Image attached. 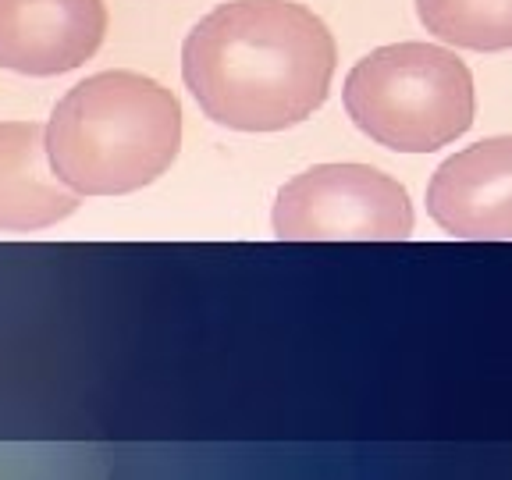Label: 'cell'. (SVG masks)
<instances>
[{"label": "cell", "instance_id": "5b68a950", "mask_svg": "<svg viewBox=\"0 0 512 480\" xmlns=\"http://www.w3.org/2000/svg\"><path fill=\"white\" fill-rule=\"evenodd\" d=\"M104 0H0V68L61 75L100 50Z\"/></svg>", "mask_w": 512, "mask_h": 480}, {"label": "cell", "instance_id": "52a82bcc", "mask_svg": "<svg viewBox=\"0 0 512 480\" xmlns=\"http://www.w3.org/2000/svg\"><path fill=\"white\" fill-rule=\"evenodd\" d=\"M79 210V192L64 185L36 121H0V232H36Z\"/></svg>", "mask_w": 512, "mask_h": 480}, {"label": "cell", "instance_id": "8992f818", "mask_svg": "<svg viewBox=\"0 0 512 480\" xmlns=\"http://www.w3.org/2000/svg\"><path fill=\"white\" fill-rule=\"evenodd\" d=\"M427 214L452 239H512V136L448 157L427 185Z\"/></svg>", "mask_w": 512, "mask_h": 480}, {"label": "cell", "instance_id": "6da1fadb", "mask_svg": "<svg viewBox=\"0 0 512 480\" xmlns=\"http://www.w3.org/2000/svg\"><path fill=\"white\" fill-rule=\"evenodd\" d=\"M182 75L217 125L281 132L328 100L335 40L292 0H228L189 32Z\"/></svg>", "mask_w": 512, "mask_h": 480}, {"label": "cell", "instance_id": "3957f363", "mask_svg": "<svg viewBox=\"0 0 512 480\" xmlns=\"http://www.w3.org/2000/svg\"><path fill=\"white\" fill-rule=\"evenodd\" d=\"M345 111L363 136L399 153H431L473 125V75L452 50L395 43L345 79Z\"/></svg>", "mask_w": 512, "mask_h": 480}, {"label": "cell", "instance_id": "ba28073f", "mask_svg": "<svg viewBox=\"0 0 512 480\" xmlns=\"http://www.w3.org/2000/svg\"><path fill=\"white\" fill-rule=\"evenodd\" d=\"M416 15L427 32L456 47H512V0H416Z\"/></svg>", "mask_w": 512, "mask_h": 480}, {"label": "cell", "instance_id": "7a4b0ae2", "mask_svg": "<svg viewBox=\"0 0 512 480\" xmlns=\"http://www.w3.org/2000/svg\"><path fill=\"white\" fill-rule=\"evenodd\" d=\"M182 146V104L139 72H100L68 89L47 121L54 171L79 196H125L157 182Z\"/></svg>", "mask_w": 512, "mask_h": 480}, {"label": "cell", "instance_id": "277c9868", "mask_svg": "<svg viewBox=\"0 0 512 480\" xmlns=\"http://www.w3.org/2000/svg\"><path fill=\"white\" fill-rule=\"evenodd\" d=\"M413 232V203L370 164H317L278 192L281 242H399Z\"/></svg>", "mask_w": 512, "mask_h": 480}]
</instances>
